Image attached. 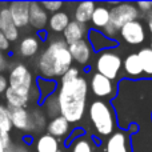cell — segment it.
Listing matches in <instances>:
<instances>
[{
  "instance_id": "obj_17",
  "label": "cell",
  "mask_w": 152,
  "mask_h": 152,
  "mask_svg": "<svg viewBox=\"0 0 152 152\" xmlns=\"http://www.w3.org/2000/svg\"><path fill=\"white\" fill-rule=\"evenodd\" d=\"M47 134L53 136L55 139H60V137H64L66 135H68V132L71 131V127H69V123L63 118V116H56V118L51 119L48 121L47 127Z\"/></svg>"
},
{
  "instance_id": "obj_30",
  "label": "cell",
  "mask_w": 152,
  "mask_h": 152,
  "mask_svg": "<svg viewBox=\"0 0 152 152\" xmlns=\"http://www.w3.org/2000/svg\"><path fill=\"white\" fill-rule=\"evenodd\" d=\"M15 144L11 140V136L8 134L0 132V152H13Z\"/></svg>"
},
{
  "instance_id": "obj_5",
  "label": "cell",
  "mask_w": 152,
  "mask_h": 152,
  "mask_svg": "<svg viewBox=\"0 0 152 152\" xmlns=\"http://www.w3.org/2000/svg\"><path fill=\"white\" fill-rule=\"evenodd\" d=\"M137 18H139V11L134 3L113 4V7L110 8V23L102 31V34L108 39L115 40V36L119 34L121 27L129 21L137 20Z\"/></svg>"
},
{
  "instance_id": "obj_31",
  "label": "cell",
  "mask_w": 152,
  "mask_h": 152,
  "mask_svg": "<svg viewBox=\"0 0 152 152\" xmlns=\"http://www.w3.org/2000/svg\"><path fill=\"white\" fill-rule=\"evenodd\" d=\"M79 76H80L79 68L72 66L71 68L67 69V71L63 74V76L60 77V83H68V81H72V80H75V79H77Z\"/></svg>"
},
{
  "instance_id": "obj_16",
  "label": "cell",
  "mask_w": 152,
  "mask_h": 152,
  "mask_svg": "<svg viewBox=\"0 0 152 152\" xmlns=\"http://www.w3.org/2000/svg\"><path fill=\"white\" fill-rule=\"evenodd\" d=\"M86 34H87V27L84 24L71 20L68 23V26L66 27V29L63 31V40L67 45H69L72 43L79 42V40H83Z\"/></svg>"
},
{
  "instance_id": "obj_19",
  "label": "cell",
  "mask_w": 152,
  "mask_h": 152,
  "mask_svg": "<svg viewBox=\"0 0 152 152\" xmlns=\"http://www.w3.org/2000/svg\"><path fill=\"white\" fill-rule=\"evenodd\" d=\"M40 48V39L35 35L24 36L19 43V55L23 58H34Z\"/></svg>"
},
{
  "instance_id": "obj_4",
  "label": "cell",
  "mask_w": 152,
  "mask_h": 152,
  "mask_svg": "<svg viewBox=\"0 0 152 152\" xmlns=\"http://www.w3.org/2000/svg\"><path fill=\"white\" fill-rule=\"evenodd\" d=\"M8 88L13 92L23 96L29 97L31 100L39 97L37 88H35L34 84V75L29 71V68L23 63H15L10 68L8 74Z\"/></svg>"
},
{
  "instance_id": "obj_39",
  "label": "cell",
  "mask_w": 152,
  "mask_h": 152,
  "mask_svg": "<svg viewBox=\"0 0 152 152\" xmlns=\"http://www.w3.org/2000/svg\"><path fill=\"white\" fill-rule=\"evenodd\" d=\"M150 32H151V40H152V27L150 28Z\"/></svg>"
},
{
  "instance_id": "obj_35",
  "label": "cell",
  "mask_w": 152,
  "mask_h": 152,
  "mask_svg": "<svg viewBox=\"0 0 152 152\" xmlns=\"http://www.w3.org/2000/svg\"><path fill=\"white\" fill-rule=\"evenodd\" d=\"M8 88V80H7V76L0 74V95H3Z\"/></svg>"
},
{
  "instance_id": "obj_3",
  "label": "cell",
  "mask_w": 152,
  "mask_h": 152,
  "mask_svg": "<svg viewBox=\"0 0 152 152\" xmlns=\"http://www.w3.org/2000/svg\"><path fill=\"white\" fill-rule=\"evenodd\" d=\"M88 118L99 136H110L115 132L116 118L112 107L105 100H94L88 107Z\"/></svg>"
},
{
  "instance_id": "obj_37",
  "label": "cell",
  "mask_w": 152,
  "mask_h": 152,
  "mask_svg": "<svg viewBox=\"0 0 152 152\" xmlns=\"http://www.w3.org/2000/svg\"><path fill=\"white\" fill-rule=\"evenodd\" d=\"M13 152H31L28 150V147L24 144H18L15 145V150H13Z\"/></svg>"
},
{
  "instance_id": "obj_9",
  "label": "cell",
  "mask_w": 152,
  "mask_h": 152,
  "mask_svg": "<svg viewBox=\"0 0 152 152\" xmlns=\"http://www.w3.org/2000/svg\"><path fill=\"white\" fill-rule=\"evenodd\" d=\"M103 152H132L129 134L127 131H115L105 140Z\"/></svg>"
},
{
  "instance_id": "obj_38",
  "label": "cell",
  "mask_w": 152,
  "mask_h": 152,
  "mask_svg": "<svg viewBox=\"0 0 152 152\" xmlns=\"http://www.w3.org/2000/svg\"><path fill=\"white\" fill-rule=\"evenodd\" d=\"M147 21H148V28L152 27V11L148 13V18H147Z\"/></svg>"
},
{
  "instance_id": "obj_25",
  "label": "cell",
  "mask_w": 152,
  "mask_h": 152,
  "mask_svg": "<svg viewBox=\"0 0 152 152\" xmlns=\"http://www.w3.org/2000/svg\"><path fill=\"white\" fill-rule=\"evenodd\" d=\"M43 112L45 116L53 119L56 116H60V108H59V103H58V97L56 95H51L47 99H44L43 103Z\"/></svg>"
},
{
  "instance_id": "obj_10",
  "label": "cell",
  "mask_w": 152,
  "mask_h": 152,
  "mask_svg": "<svg viewBox=\"0 0 152 152\" xmlns=\"http://www.w3.org/2000/svg\"><path fill=\"white\" fill-rule=\"evenodd\" d=\"M8 110H10L12 128H16L18 131L26 132V134L34 132L31 113L28 108H8Z\"/></svg>"
},
{
  "instance_id": "obj_14",
  "label": "cell",
  "mask_w": 152,
  "mask_h": 152,
  "mask_svg": "<svg viewBox=\"0 0 152 152\" xmlns=\"http://www.w3.org/2000/svg\"><path fill=\"white\" fill-rule=\"evenodd\" d=\"M48 24V13L37 1L29 3V20L28 26L37 31H43Z\"/></svg>"
},
{
  "instance_id": "obj_20",
  "label": "cell",
  "mask_w": 152,
  "mask_h": 152,
  "mask_svg": "<svg viewBox=\"0 0 152 152\" xmlns=\"http://www.w3.org/2000/svg\"><path fill=\"white\" fill-rule=\"evenodd\" d=\"M92 26L97 29H104L110 23V8L105 4H99L95 7L94 12H92L91 20Z\"/></svg>"
},
{
  "instance_id": "obj_8",
  "label": "cell",
  "mask_w": 152,
  "mask_h": 152,
  "mask_svg": "<svg viewBox=\"0 0 152 152\" xmlns=\"http://www.w3.org/2000/svg\"><path fill=\"white\" fill-rule=\"evenodd\" d=\"M120 36L126 43L131 45H139L145 40V28L142 21L134 20L123 26L119 31Z\"/></svg>"
},
{
  "instance_id": "obj_1",
  "label": "cell",
  "mask_w": 152,
  "mask_h": 152,
  "mask_svg": "<svg viewBox=\"0 0 152 152\" xmlns=\"http://www.w3.org/2000/svg\"><path fill=\"white\" fill-rule=\"evenodd\" d=\"M56 97L60 108V116H63L69 124L77 123L84 118L87 110L88 81L84 76H79L68 83H60Z\"/></svg>"
},
{
  "instance_id": "obj_7",
  "label": "cell",
  "mask_w": 152,
  "mask_h": 152,
  "mask_svg": "<svg viewBox=\"0 0 152 152\" xmlns=\"http://www.w3.org/2000/svg\"><path fill=\"white\" fill-rule=\"evenodd\" d=\"M89 86H91L92 94L96 97H99L100 100L111 99V97H113L116 94V87H115V84H113V81L104 77L103 75L97 74V72H95V74L92 75Z\"/></svg>"
},
{
  "instance_id": "obj_6",
  "label": "cell",
  "mask_w": 152,
  "mask_h": 152,
  "mask_svg": "<svg viewBox=\"0 0 152 152\" xmlns=\"http://www.w3.org/2000/svg\"><path fill=\"white\" fill-rule=\"evenodd\" d=\"M121 63H123V60H121L119 53L113 52L112 50H105L99 53L95 67H96L97 74L113 81L121 71Z\"/></svg>"
},
{
  "instance_id": "obj_26",
  "label": "cell",
  "mask_w": 152,
  "mask_h": 152,
  "mask_svg": "<svg viewBox=\"0 0 152 152\" xmlns=\"http://www.w3.org/2000/svg\"><path fill=\"white\" fill-rule=\"evenodd\" d=\"M137 58L142 64L143 75L152 76V51L151 48H142L137 52Z\"/></svg>"
},
{
  "instance_id": "obj_21",
  "label": "cell",
  "mask_w": 152,
  "mask_h": 152,
  "mask_svg": "<svg viewBox=\"0 0 152 152\" xmlns=\"http://www.w3.org/2000/svg\"><path fill=\"white\" fill-rule=\"evenodd\" d=\"M96 4L92 1H81L77 3L74 10V21H77L80 24L86 26L89 20H91L92 12H94Z\"/></svg>"
},
{
  "instance_id": "obj_22",
  "label": "cell",
  "mask_w": 152,
  "mask_h": 152,
  "mask_svg": "<svg viewBox=\"0 0 152 152\" xmlns=\"http://www.w3.org/2000/svg\"><path fill=\"white\" fill-rule=\"evenodd\" d=\"M69 15L64 11H59L56 13H52L51 18L48 19V24L50 29L55 34H63V31L66 29V27L69 23Z\"/></svg>"
},
{
  "instance_id": "obj_29",
  "label": "cell",
  "mask_w": 152,
  "mask_h": 152,
  "mask_svg": "<svg viewBox=\"0 0 152 152\" xmlns=\"http://www.w3.org/2000/svg\"><path fill=\"white\" fill-rule=\"evenodd\" d=\"M56 88V83L53 80H45V79H37V92L42 96V99H47L51 96L53 89Z\"/></svg>"
},
{
  "instance_id": "obj_28",
  "label": "cell",
  "mask_w": 152,
  "mask_h": 152,
  "mask_svg": "<svg viewBox=\"0 0 152 152\" xmlns=\"http://www.w3.org/2000/svg\"><path fill=\"white\" fill-rule=\"evenodd\" d=\"M12 131V123H11V115L7 105L0 104V132L1 134H11Z\"/></svg>"
},
{
  "instance_id": "obj_40",
  "label": "cell",
  "mask_w": 152,
  "mask_h": 152,
  "mask_svg": "<svg viewBox=\"0 0 152 152\" xmlns=\"http://www.w3.org/2000/svg\"><path fill=\"white\" fill-rule=\"evenodd\" d=\"M150 48H151V51H152V40H151V47Z\"/></svg>"
},
{
  "instance_id": "obj_12",
  "label": "cell",
  "mask_w": 152,
  "mask_h": 152,
  "mask_svg": "<svg viewBox=\"0 0 152 152\" xmlns=\"http://www.w3.org/2000/svg\"><path fill=\"white\" fill-rule=\"evenodd\" d=\"M0 32L10 43L16 42L19 39V29L13 24L10 11H8V5L4 3L0 4Z\"/></svg>"
},
{
  "instance_id": "obj_11",
  "label": "cell",
  "mask_w": 152,
  "mask_h": 152,
  "mask_svg": "<svg viewBox=\"0 0 152 152\" xmlns=\"http://www.w3.org/2000/svg\"><path fill=\"white\" fill-rule=\"evenodd\" d=\"M11 19L18 29L28 26L29 20V3L28 1H12L8 3Z\"/></svg>"
},
{
  "instance_id": "obj_15",
  "label": "cell",
  "mask_w": 152,
  "mask_h": 152,
  "mask_svg": "<svg viewBox=\"0 0 152 152\" xmlns=\"http://www.w3.org/2000/svg\"><path fill=\"white\" fill-rule=\"evenodd\" d=\"M88 39L91 43V48L94 51L97 52H102L105 50H112L113 47L118 45V42L113 39H108L107 36L102 34V31H97V29H89L88 31Z\"/></svg>"
},
{
  "instance_id": "obj_23",
  "label": "cell",
  "mask_w": 152,
  "mask_h": 152,
  "mask_svg": "<svg viewBox=\"0 0 152 152\" xmlns=\"http://www.w3.org/2000/svg\"><path fill=\"white\" fill-rule=\"evenodd\" d=\"M36 152H59V140L48 134H44L37 137L35 144Z\"/></svg>"
},
{
  "instance_id": "obj_27",
  "label": "cell",
  "mask_w": 152,
  "mask_h": 152,
  "mask_svg": "<svg viewBox=\"0 0 152 152\" xmlns=\"http://www.w3.org/2000/svg\"><path fill=\"white\" fill-rule=\"evenodd\" d=\"M29 113H31V120H32V127H34V132H40L47 127V121H45V118L47 116L44 115L43 110L35 107L32 110H29Z\"/></svg>"
},
{
  "instance_id": "obj_13",
  "label": "cell",
  "mask_w": 152,
  "mask_h": 152,
  "mask_svg": "<svg viewBox=\"0 0 152 152\" xmlns=\"http://www.w3.org/2000/svg\"><path fill=\"white\" fill-rule=\"evenodd\" d=\"M68 51L72 58V61H76L80 66H87L92 58V48L89 45L88 40H86V39L69 44Z\"/></svg>"
},
{
  "instance_id": "obj_33",
  "label": "cell",
  "mask_w": 152,
  "mask_h": 152,
  "mask_svg": "<svg viewBox=\"0 0 152 152\" xmlns=\"http://www.w3.org/2000/svg\"><path fill=\"white\" fill-rule=\"evenodd\" d=\"M136 8H137V11H139V13L140 12H143V13H150L151 11H152V1H140V3H136Z\"/></svg>"
},
{
  "instance_id": "obj_2",
  "label": "cell",
  "mask_w": 152,
  "mask_h": 152,
  "mask_svg": "<svg viewBox=\"0 0 152 152\" xmlns=\"http://www.w3.org/2000/svg\"><path fill=\"white\" fill-rule=\"evenodd\" d=\"M72 64L74 61L64 40L52 39L37 58L36 68L42 79L53 80L61 77L67 69L71 68Z\"/></svg>"
},
{
  "instance_id": "obj_24",
  "label": "cell",
  "mask_w": 152,
  "mask_h": 152,
  "mask_svg": "<svg viewBox=\"0 0 152 152\" xmlns=\"http://www.w3.org/2000/svg\"><path fill=\"white\" fill-rule=\"evenodd\" d=\"M71 152H96L94 142L86 136H79L72 142Z\"/></svg>"
},
{
  "instance_id": "obj_34",
  "label": "cell",
  "mask_w": 152,
  "mask_h": 152,
  "mask_svg": "<svg viewBox=\"0 0 152 152\" xmlns=\"http://www.w3.org/2000/svg\"><path fill=\"white\" fill-rule=\"evenodd\" d=\"M10 44L11 43L5 39V36L0 32V52H4V51H8L10 50Z\"/></svg>"
},
{
  "instance_id": "obj_41",
  "label": "cell",
  "mask_w": 152,
  "mask_h": 152,
  "mask_svg": "<svg viewBox=\"0 0 152 152\" xmlns=\"http://www.w3.org/2000/svg\"><path fill=\"white\" fill-rule=\"evenodd\" d=\"M151 118H152V115H151Z\"/></svg>"
},
{
  "instance_id": "obj_32",
  "label": "cell",
  "mask_w": 152,
  "mask_h": 152,
  "mask_svg": "<svg viewBox=\"0 0 152 152\" xmlns=\"http://www.w3.org/2000/svg\"><path fill=\"white\" fill-rule=\"evenodd\" d=\"M42 4V7L45 10V12H51V13H56L59 12V11L63 8V3L61 1H43L40 3Z\"/></svg>"
},
{
  "instance_id": "obj_36",
  "label": "cell",
  "mask_w": 152,
  "mask_h": 152,
  "mask_svg": "<svg viewBox=\"0 0 152 152\" xmlns=\"http://www.w3.org/2000/svg\"><path fill=\"white\" fill-rule=\"evenodd\" d=\"M7 68H8V60L4 53L0 52V74H3Z\"/></svg>"
},
{
  "instance_id": "obj_18",
  "label": "cell",
  "mask_w": 152,
  "mask_h": 152,
  "mask_svg": "<svg viewBox=\"0 0 152 152\" xmlns=\"http://www.w3.org/2000/svg\"><path fill=\"white\" fill-rule=\"evenodd\" d=\"M124 71V76L129 79H140L143 77V69H142V64L140 60L137 58V53H129L124 61L121 63Z\"/></svg>"
}]
</instances>
